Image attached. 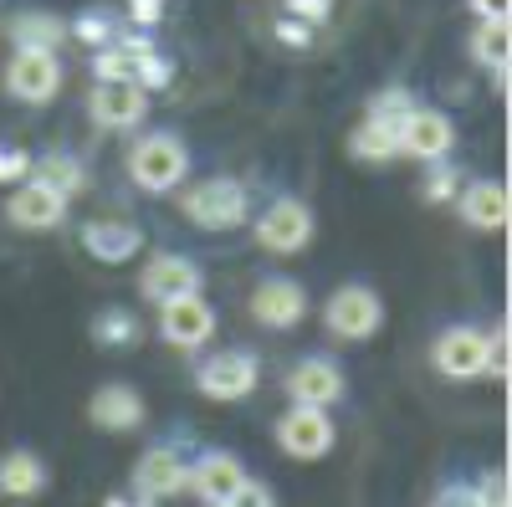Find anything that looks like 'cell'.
Instances as JSON below:
<instances>
[{
	"label": "cell",
	"mask_w": 512,
	"mask_h": 507,
	"mask_svg": "<svg viewBox=\"0 0 512 507\" xmlns=\"http://www.w3.org/2000/svg\"><path fill=\"white\" fill-rule=\"evenodd\" d=\"M6 36L16 41V47H31V52H57L67 41V21L52 16V11H21Z\"/></svg>",
	"instance_id": "603a6c76"
},
{
	"label": "cell",
	"mask_w": 512,
	"mask_h": 507,
	"mask_svg": "<svg viewBox=\"0 0 512 507\" xmlns=\"http://www.w3.org/2000/svg\"><path fill=\"white\" fill-rule=\"evenodd\" d=\"M349 154L359 164H390L400 159V129H384V123H359V129L349 134Z\"/></svg>",
	"instance_id": "d4e9b609"
},
{
	"label": "cell",
	"mask_w": 512,
	"mask_h": 507,
	"mask_svg": "<svg viewBox=\"0 0 512 507\" xmlns=\"http://www.w3.org/2000/svg\"><path fill=\"white\" fill-rule=\"evenodd\" d=\"M134 492L149 497V502H164V497L185 492V456L175 446H149L139 456V467H134Z\"/></svg>",
	"instance_id": "e0dca14e"
},
{
	"label": "cell",
	"mask_w": 512,
	"mask_h": 507,
	"mask_svg": "<svg viewBox=\"0 0 512 507\" xmlns=\"http://www.w3.org/2000/svg\"><path fill=\"white\" fill-rule=\"evenodd\" d=\"M431 507H477V497H472V487H446Z\"/></svg>",
	"instance_id": "74e56055"
},
{
	"label": "cell",
	"mask_w": 512,
	"mask_h": 507,
	"mask_svg": "<svg viewBox=\"0 0 512 507\" xmlns=\"http://www.w3.org/2000/svg\"><path fill=\"white\" fill-rule=\"evenodd\" d=\"M472 497H477V507H507V477H502V472H487V477L472 487Z\"/></svg>",
	"instance_id": "836d02e7"
},
{
	"label": "cell",
	"mask_w": 512,
	"mask_h": 507,
	"mask_svg": "<svg viewBox=\"0 0 512 507\" xmlns=\"http://www.w3.org/2000/svg\"><path fill=\"white\" fill-rule=\"evenodd\" d=\"M277 446L292 461H323L333 451V420L318 405H287L277 420Z\"/></svg>",
	"instance_id": "8992f818"
},
{
	"label": "cell",
	"mask_w": 512,
	"mask_h": 507,
	"mask_svg": "<svg viewBox=\"0 0 512 507\" xmlns=\"http://www.w3.org/2000/svg\"><path fill=\"white\" fill-rule=\"evenodd\" d=\"M461 221L472 231H502L507 226V185L477 180L461 190Z\"/></svg>",
	"instance_id": "44dd1931"
},
{
	"label": "cell",
	"mask_w": 512,
	"mask_h": 507,
	"mask_svg": "<svg viewBox=\"0 0 512 507\" xmlns=\"http://www.w3.org/2000/svg\"><path fill=\"white\" fill-rule=\"evenodd\" d=\"M287 395H292V405L328 410V405L344 400V369H338L333 359H303L287 374Z\"/></svg>",
	"instance_id": "2e32d148"
},
{
	"label": "cell",
	"mask_w": 512,
	"mask_h": 507,
	"mask_svg": "<svg viewBox=\"0 0 512 507\" xmlns=\"http://www.w3.org/2000/svg\"><path fill=\"white\" fill-rule=\"evenodd\" d=\"M134 82H139L144 93H159V88L175 82V62L159 57V52H144V57H134Z\"/></svg>",
	"instance_id": "83f0119b"
},
{
	"label": "cell",
	"mask_w": 512,
	"mask_h": 507,
	"mask_svg": "<svg viewBox=\"0 0 512 507\" xmlns=\"http://www.w3.org/2000/svg\"><path fill=\"white\" fill-rule=\"evenodd\" d=\"M456 185H461V175H456V164H446V159H436L431 164V175H425V200H431V205H446L451 195H456Z\"/></svg>",
	"instance_id": "4dcf8cb0"
},
{
	"label": "cell",
	"mask_w": 512,
	"mask_h": 507,
	"mask_svg": "<svg viewBox=\"0 0 512 507\" xmlns=\"http://www.w3.org/2000/svg\"><path fill=\"white\" fill-rule=\"evenodd\" d=\"M210 333H216V308H210L200 292L159 303V338H164V344H175V349H200Z\"/></svg>",
	"instance_id": "9c48e42d"
},
{
	"label": "cell",
	"mask_w": 512,
	"mask_h": 507,
	"mask_svg": "<svg viewBox=\"0 0 512 507\" xmlns=\"http://www.w3.org/2000/svg\"><path fill=\"white\" fill-rule=\"evenodd\" d=\"M6 221H11L16 231H52V226L67 221V195L26 180V185L11 190V200H6Z\"/></svg>",
	"instance_id": "5bb4252c"
},
{
	"label": "cell",
	"mask_w": 512,
	"mask_h": 507,
	"mask_svg": "<svg viewBox=\"0 0 512 507\" xmlns=\"http://www.w3.org/2000/svg\"><path fill=\"white\" fill-rule=\"evenodd\" d=\"M6 93L21 98V103H52L62 93V62H57V52L16 47V57L6 67Z\"/></svg>",
	"instance_id": "ba28073f"
},
{
	"label": "cell",
	"mask_w": 512,
	"mask_h": 507,
	"mask_svg": "<svg viewBox=\"0 0 512 507\" xmlns=\"http://www.w3.org/2000/svg\"><path fill=\"white\" fill-rule=\"evenodd\" d=\"M93 118L103 123V129H139V123L149 118V93L139 88L134 77L98 82L93 88Z\"/></svg>",
	"instance_id": "9a60e30c"
},
{
	"label": "cell",
	"mask_w": 512,
	"mask_h": 507,
	"mask_svg": "<svg viewBox=\"0 0 512 507\" xmlns=\"http://www.w3.org/2000/svg\"><path fill=\"white\" fill-rule=\"evenodd\" d=\"M180 210H185L200 231H236V226H246V216H251V195H246L241 180L216 175V180H200L195 190H185V195H180Z\"/></svg>",
	"instance_id": "7a4b0ae2"
},
{
	"label": "cell",
	"mask_w": 512,
	"mask_h": 507,
	"mask_svg": "<svg viewBox=\"0 0 512 507\" xmlns=\"http://www.w3.org/2000/svg\"><path fill=\"white\" fill-rule=\"evenodd\" d=\"M205 272L195 257H180V251H159V257L144 262L139 272V287L149 303H169V298H190V292H200Z\"/></svg>",
	"instance_id": "30bf717a"
},
{
	"label": "cell",
	"mask_w": 512,
	"mask_h": 507,
	"mask_svg": "<svg viewBox=\"0 0 512 507\" xmlns=\"http://www.w3.org/2000/svg\"><path fill=\"white\" fill-rule=\"evenodd\" d=\"M410 113H415V93L400 88V82H390V88H379L369 98V123H384V129H400Z\"/></svg>",
	"instance_id": "4316f807"
},
{
	"label": "cell",
	"mask_w": 512,
	"mask_h": 507,
	"mask_svg": "<svg viewBox=\"0 0 512 507\" xmlns=\"http://www.w3.org/2000/svg\"><path fill=\"white\" fill-rule=\"evenodd\" d=\"M472 11L482 21H492V16H507V0H472Z\"/></svg>",
	"instance_id": "f35d334b"
},
{
	"label": "cell",
	"mask_w": 512,
	"mask_h": 507,
	"mask_svg": "<svg viewBox=\"0 0 512 507\" xmlns=\"http://www.w3.org/2000/svg\"><path fill=\"white\" fill-rule=\"evenodd\" d=\"M313 241V210L303 200H272L262 216H256V246L272 251V257H292V251H303Z\"/></svg>",
	"instance_id": "5b68a950"
},
{
	"label": "cell",
	"mask_w": 512,
	"mask_h": 507,
	"mask_svg": "<svg viewBox=\"0 0 512 507\" xmlns=\"http://www.w3.org/2000/svg\"><path fill=\"white\" fill-rule=\"evenodd\" d=\"M472 57H477V67L492 72V82L502 88V82H507V57H512V26H507V16H492V21H482L472 31Z\"/></svg>",
	"instance_id": "7402d4cb"
},
{
	"label": "cell",
	"mask_w": 512,
	"mask_h": 507,
	"mask_svg": "<svg viewBox=\"0 0 512 507\" xmlns=\"http://www.w3.org/2000/svg\"><path fill=\"white\" fill-rule=\"evenodd\" d=\"M36 492H47V461L31 446H11L0 456V497L6 502H31Z\"/></svg>",
	"instance_id": "d6986e66"
},
{
	"label": "cell",
	"mask_w": 512,
	"mask_h": 507,
	"mask_svg": "<svg viewBox=\"0 0 512 507\" xmlns=\"http://www.w3.org/2000/svg\"><path fill=\"white\" fill-rule=\"evenodd\" d=\"M451 149H456V123L446 113H436V108H420L415 103V113L400 123V154H410L420 164H436Z\"/></svg>",
	"instance_id": "7c38bea8"
},
{
	"label": "cell",
	"mask_w": 512,
	"mask_h": 507,
	"mask_svg": "<svg viewBox=\"0 0 512 507\" xmlns=\"http://www.w3.org/2000/svg\"><path fill=\"white\" fill-rule=\"evenodd\" d=\"M185 175H190V154L175 134H144L134 149H128V180H134L144 195L180 190Z\"/></svg>",
	"instance_id": "6da1fadb"
},
{
	"label": "cell",
	"mask_w": 512,
	"mask_h": 507,
	"mask_svg": "<svg viewBox=\"0 0 512 507\" xmlns=\"http://www.w3.org/2000/svg\"><path fill=\"white\" fill-rule=\"evenodd\" d=\"M82 246H88L93 262L118 267V262H128L144 246V236H139V226H128V221H88L82 226Z\"/></svg>",
	"instance_id": "ffe728a7"
},
{
	"label": "cell",
	"mask_w": 512,
	"mask_h": 507,
	"mask_svg": "<svg viewBox=\"0 0 512 507\" xmlns=\"http://www.w3.org/2000/svg\"><path fill=\"white\" fill-rule=\"evenodd\" d=\"M323 323L333 338H349V344H364V338H374L384 328V303L379 292L364 287V282H344L333 292V298L323 303Z\"/></svg>",
	"instance_id": "3957f363"
},
{
	"label": "cell",
	"mask_w": 512,
	"mask_h": 507,
	"mask_svg": "<svg viewBox=\"0 0 512 507\" xmlns=\"http://www.w3.org/2000/svg\"><path fill=\"white\" fill-rule=\"evenodd\" d=\"M26 180H36V185H47V190H57V195H77L82 185H88V169H82L72 154H47V159H31V175Z\"/></svg>",
	"instance_id": "cb8c5ba5"
},
{
	"label": "cell",
	"mask_w": 512,
	"mask_h": 507,
	"mask_svg": "<svg viewBox=\"0 0 512 507\" xmlns=\"http://www.w3.org/2000/svg\"><path fill=\"white\" fill-rule=\"evenodd\" d=\"M103 507H154V502L149 497H108Z\"/></svg>",
	"instance_id": "ab89813d"
},
{
	"label": "cell",
	"mask_w": 512,
	"mask_h": 507,
	"mask_svg": "<svg viewBox=\"0 0 512 507\" xmlns=\"http://www.w3.org/2000/svg\"><path fill=\"white\" fill-rule=\"evenodd\" d=\"M88 420H93L98 431L128 436V431L144 426V400H139V390H128V385H103L88 400Z\"/></svg>",
	"instance_id": "ac0fdd59"
},
{
	"label": "cell",
	"mask_w": 512,
	"mask_h": 507,
	"mask_svg": "<svg viewBox=\"0 0 512 507\" xmlns=\"http://www.w3.org/2000/svg\"><path fill=\"white\" fill-rule=\"evenodd\" d=\"M67 36H77L82 47H108L118 31H113V16H103V11H82V16L67 26Z\"/></svg>",
	"instance_id": "f1b7e54d"
},
{
	"label": "cell",
	"mask_w": 512,
	"mask_h": 507,
	"mask_svg": "<svg viewBox=\"0 0 512 507\" xmlns=\"http://www.w3.org/2000/svg\"><path fill=\"white\" fill-rule=\"evenodd\" d=\"M287 16L308 21V26H323L333 16V0H287Z\"/></svg>",
	"instance_id": "d590c367"
},
{
	"label": "cell",
	"mask_w": 512,
	"mask_h": 507,
	"mask_svg": "<svg viewBox=\"0 0 512 507\" xmlns=\"http://www.w3.org/2000/svg\"><path fill=\"white\" fill-rule=\"evenodd\" d=\"M31 175V154L11 149V144H0V185H11V180H26Z\"/></svg>",
	"instance_id": "e575fe53"
},
{
	"label": "cell",
	"mask_w": 512,
	"mask_h": 507,
	"mask_svg": "<svg viewBox=\"0 0 512 507\" xmlns=\"http://www.w3.org/2000/svg\"><path fill=\"white\" fill-rule=\"evenodd\" d=\"M431 364L441 379H456V385H466V379H482L487 374V333L482 328H446L436 338L431 349Z\"/></svg>",
	"instance_id": "52a82bcc"
},
{
	"label": "cell",
	"mask_w": 512,
	"mask_h": 507,
	"mask_svg": "<svg viewBox=\"0 0 512 507\" xmlns=\"http://www.w3.org/2000/svg\"><path fill=\"white\" fill-rule=\"evenodd\" d=\"M93 72H98V82H123V77H134V57H128L118 41H108L93 57Z\"/></svg>",
	"instance_id": "f546056e"
},
{
	"label": "cell",
	"mask_w": 512,
	"mask_h": 507,
	"mask_svg": "<svg viewBox=\"0 0 512 507\" xmlns=\"http://www.w3.org/2000/svg\"><path fill=\"white\" fill-rule=\"evenodd\" d=\"M159 16H164V0H128V21L159 26Z\"/></svg>",
	"instance_id": "8d00e7d4"
},
{
	"label": "cell",
	"mask_w": 512,
	"mask_h": 507,
	"mask_svg": "<svg viewBox=\"0 0 512 507\" xmlns=\"http://www.w3.org/2000/svg\"><path fill=\"white\" fill-rule=\"evenodd\" d=\"M221 507H277V497H272V487H267V482H251V477H246V482H241Z\"/></svg>",
	"instance_id": "1f68e13d"
},
{
	"label": "cell",
	"mask_w": 512,
	"mask_h": 507,
	"mask_svg": "<svg viewBox=\"0 0 512 507\" xmlns=\"http://www.w3.org/2000/svg\"><path fill=\"white\" fill-rule=\"evenodd\" d=\"M246 482V467L236 451H205L195 467H185V492H195L205 507H221Z\"/></svg>",
	"instance_id": "4fadbf2b"
},
{
	"label": "cell",
	"mask_w": 512,
	"mask_h": 507,
	"mask_svg": "<svg viewBox=\"0 0 512 507\" xmlns=\"http://www.w3.org/2000/svg\"><path fill=\"white\" fill-rule=\"evenodd\" d=\"M251 318L262 323V328H272V333L297 328V323L308 318V292L297 287L292 277H262V282H256V292H251Z\"/></svg>",
	"instance_id": "8fae6325"
},
{
	"label": "cell",
	"mask_w": 512,
	"mask_h": 507,
	"mask_svg": "<svg viewBox=\"0 0 512 507\" xmlns=\"http://www.w3.org/2000/svg\"><path fill=\"white\" fill-rule=\"evenodd\" d=\"M93 344H103V349L139 344V318L128 313V308H103V313L93 318Z\"/></svg>",
	"instance_id": "484cf974"
},
{
	"label": "cell",
	"mask_w": 512,
	"mask_h": 507,
	"mask_svg": "<svg viewBox=\"0 0 512 507\" xmlns=\"http://www.w3.org/2000/svg\"><path fill=\"white\" fill-rule=\"evenodd\" d=\"M277 41H282V47H292V52H308L313 47V26L297 21V16H282L277 21Z\"/></svg>",
	"instance_id": "d6a6232c"
},
{
	"label": "cell",
	"mask_w": 512,
	"mask_h": 507,
	"mask_svg": "<svg viewBox=\"0 0 512 507\" xmlns=\"http://www.w3.org/2000/svg\"><path fill=\"white\" fill-rule=\"evenodd\" d=\"M256 379H262V369H256V354H241V349H226V354H210L200 359L195 369V390L205 400H221V405H236L256 390Z\"/></svg>",
	"instance_id": "277c9868"
}]
</instances>
